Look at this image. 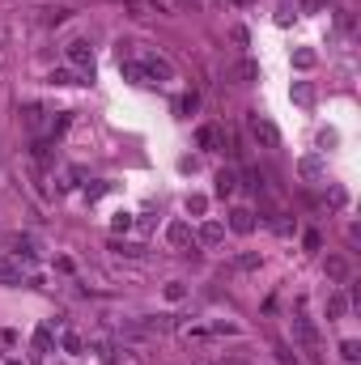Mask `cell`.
I'll list each match as a JSON object with an SVG mask.
<instances>
[{"label":"cell","instance_id":"6da1fadb","mask_svg":"<svg viewBox=\"0 0 361 365\" xmlns=\"http://www.w3.org/2000/svg\"><path fill=\"white\" fill-rule=\"evenodd\" d=\"M115 56H119V73L141 90H162L175 81V64L162 51H153L149 43H119Z\"/></svg>","mask_w":361,"mask_h":365},{"label":"cell","instance_id":"7a4b0ae2","mask_svg":"<svg viewBox=\"0 0 361 365\" xmlns=\"http://www.w3.org/2000/svg\"><path fill=\"white\" fill-rule=\"evenodd\" d=\"M4 255L17 264V268H34L43 255H39V238L34 234H9L4 238Z\"/></svg>","mask_w":361,"mask_h":365},{"label":"cell","instance_id":"3957f363","mask_svg":"<svg viewBox=\"0 0 361 365\" xmlns=\"http://www.w3.org/2000/svg\"><path fill=\"white\" fill-rule=\"evenodd\" d=\"M247 128H251L255 145H264V149H280V132H276V123H272L268 115L251 110V115H247Z\"/></svg>","mask_w":361,"mask_h":365},{"label":"cell","instance_id":"277c9868","mask_svg":"<svg viewBox=\"0 0 361 365\" xmlns=\"http://www.w3.org/2000/svg\"><path fill=\"white\" fill-rule=\"evenodd\" d=\"M225 128L221 123H200L195 128V149H204V153H217V149H225Z\"/></svg>","mask_w":361,"mask_h":365},{"label":"cell","instance_id":"5b68a950","mask_svg":"<svg viewBox=\"0 0 361 365\" xmlns=\"http://www.w3.org/2000/svg\"><path fill=\"white\" fill-rule=\"evenodd\" d=\"M64 56H68V64H73L77 73H93V47L86 38H73V43L64 47Z\"/></svg>","mask_w":361,"mask_h":365},{"label":"cell","instance_id":"8992f818","mask_svg":"<svg viewBox=\"0 0 361 365\" xmlns=\"http://www.w3.org/2000/svg\"><path fill=\"white\" fill-rule=\"evenodd\" d=\"M293 340H298L306 353H319V327H315L306 314H298V319H293Z\"/></svg>","mask_w":361,"mask_h":365},{"label":"cell","instance_id":"52a82bcc","mask_svg":"<svg viewBox=\"0 0 361 365\" xmlns=\"http://www.w3.org/2000/svg\"><path fill=\"white\" fill-rule=\"evenodd\" d=\"M183 4H200V0H136V9H141V13H166V17H171V13H179Z\"/></svg>","mask_w":361,"mask_h":365},{"label":"cell","instance_id":"ba28073f","mask_svg":"<svg viewBox=\"0 0 361 365\" xmlns=\"http://www.w3.org/2000/svg\"><path fill=\"white\" fill-rule=\"evenodd\" d=\"M349 306H353V302H349V293H345V289L327 293V319H332V323H336V319H345V314H349Z\"/></svg>","mask_w":361,"mask_h":365},{"label":"cell","instance_id":"9c48e42d","mask_svg":"<svg viewBox=\"0 0 361 365\" xmlns=\"http://www.w3.org/2000/svg\"><path fill=\"white\" fill-rule=\"evenodd\" d=\"M230 230H234V234H251V230H255V212H251V208H234V212H230Z\"/></svg>","mask_w":361,"mask_h":365},{"label":"cell","instance_id":"30bf717a","mask_svg":"<svg viewBox=\"0 0 361 365\" xmlns=\"http://www.w3.org/2000/svg\"><path fill=\"white\" fill-rule=\"evenodd\" d=\"M200 242H204V247L225 242V225H221V221H204V225H200Z\"/></svg>","mask_w":361,"mask_h":365},{"label":"cell","instance_id":"8fae6325","mask_svg":"<svg viewBox=\"0 0 361 365\" xmlns=\"http://www.w3.org/2000/svg\"><path fill=\"white\" fill-rule=\"evenodd\" d=\"M166 242H171V247H187V242H191V225H187V221H171V225H166Z\"/></svg>","mask_w":361,"mask_h":365},{"label":"cell","instance_id":"7c38bea8","mask_svg":"<svg viewBox=\"0 0 361 365\" xmlns=\"http://www.w3.org/2000/svg\"><path fill=\"white\" fill-rule=\"evenodd\" d=\"M47 81H51V86H86V73H77V68H56Z\"/></svg>","mask_w":361,"mask_h":365},{"label":"cell","instance_id":"4fadbf2b","mask_svg":"<svg viewBox=\"0 0 361 365\" xmlns=\"http://www.w3.org/2000/svg\"><path fill=\"white\" fill-rule=\"evenodd\" d=\"M234 191H238V175H234V170H221V175H217V195L225 200V195H234Z\"/></svg>","mask_w":361,"mask_h":365},{"label":"cell","instance_id":"5bb4252c","mask_svg":"<svg viewBox=\"0 0 361 365\" xmlns=\"http://www.w3.org/2000/svg\"><path fill=\"white\" fill-rule=\"evenodd\" d=\"M195 106H200V93H195V90L183 93L179 102H175V110H179V115H195Z\"/></svg>","mask_w":361,"mask_h":365},{"label":"cell","instance_id":"9a60e30c","mask_svg":"<svg viewBox=\"0 0 361 365\" xmlns=\"http://www.w3.org/2000/svg\"><path fill=\"white\" fill-rule=\"evenodd\" d=\"M0 284H21V268H17V264H4V259H0Z\"/></svg>","mask_w":361,"mask_h":365},{"label":"cell","instance_id":"2e32d148","mask_svg":"<svg viewBox=\"0 0 361 365\" xmlns=\"http://www.w3.org/2000/svg\"><path fill=\"white\" fill-rule=\"evenodd\" d=\"M268 225H272V230H276V234H280V238H293V221H289L285 212H276V217H272Z\"/></svg>","mask_w":361,"mask_h":365},{"label":"cell","instance_id":"e0dca14e","mask_svg":"<svg viewBox=\"0 0 361 365\" xmlns=\"http://www.w3.org/2000/svg\"><path fill=\"white\" fill-rule=\"evenodd\" d=\"M327 276L332 280H349V264L345 259H327Z\"/></svg>","mask_w":361,"mask_h":365},{"label":"cell","instance_id":"ac0fdd59","mask_svg":"<svg viewBox=\"0 0 361 365\" xmlns=\"http://www.w3.org/2000/svg\"><path fill=\"white\" fill-rule=\"evenodd\" d=\"M340 357H345L349 365L361 361V344H357V340H345V344H340Z\"/></svg>","mask_w":361,"mask_h":365},{"label":"cell","instance_id":"d6986e66","mask_svg":"<svg viewBox=\"0 0 361 365\" xmlns=\"http://www.w3.org/2000/svg\"><path fill=\"white\" fill-rule=\"evenodd\" d=\"M276 357H280V365H302V357H298L289 344H276Z\"/></svg>","mask_w":361,"mask_h":365},{"label":"cell","instance_id":"ffe728a7","mask_svg":"<svg viewBox=\"0 0 361 365\" xmlns=\"http://www.w3.org/2000/svg\"><path fill=\"white\" fill-rule=\"evenodd\" d=\"M234 268H238V272H255V268H260V255H238Z\"/></svg>","mask_w":361,"mask_h":365},{"label":"cell","instance_id":"44dd1931","mask_svg":"<svg viewBox=\"0 0 361 365\" xmlns=\"http://www.w3.org/2000/svg\"><path fill=\"white\" fill-rule=\"evenodd\" d=\"M34 349H39V353L51 349V327H39V331H34Z\"/></svg>","mask_w":361,"mask_h":365},{"label":"cell","instance_id":"7402d4cb","mask_svg":"<svg viewBox=\"0 0 361 365\" xmlns=\"http://www.w3.org/2000/svg\"><path fill=\"white\" fill-rule=\"evenodd\" d=\"M60 344H64V353H81V336H77V331H64Z\"/></svg>","mask_w":361,"mask_h":365},{"label":"cell","instance_id":"603a6c76","mask_svg":"<svg viewBox=\"0 0 361 365\" xmlns=\"http://www.w3.org/2000/svg\"><path fill=\"white\" fill-rule=\"evenodd\" d=\"M238 77H243V86H251V81L260 77V68H255V64L247 60V64H238Z\"/></svg>","mask_w":361,"mask_h":365},{"label":"cell","instance_id":"cb8c5ba5","mask_svg":"<svg viewBox=\"0 0 361 365\" xmlns=\"http://www.w3.org/2000/svg\"><path fill=\"white\" fill-rule=\"evenodd\" d=\"M204 208H208V200H204V195H187V212L204 217Z\"/></svg>","mask_w":361,"mask_h":365},{"label":"cell","instance_id":"d4e9b609","mask_svg":"<svg viewBox=\"0 0 361 365\" xmlns=\"http://www.w3.org/2000/svg\"><path fill=\"white\" fill-rule=\"evenodd\" d=\"M302 175H306V179H319V175H323V166H319L315 158H306V162H302Z\"/></svg>","mask_w":361,"mask_h":365},{"label":"cell","instance_id":"484cf974","mask_svg":"<svg viewBox=\"0 0 361 365\" xmlns=\"http://www.w3.org/2000/svg\"><path fill=\"white\" fill-rule=\"evenodd\" d=\"M293 98H298L302 106H310V102H315V90H310V86H298V90H293Z\"/></svg>","mask_w":361,"mask_h":365},{"label":"cell","instance_id":"4316f807","mask_svg":"<svg viewBox=\"0 0 361 365\" xmlns=\"http://www.w3.org/2000/svg\"><path fill=\"white\" fill-rule=\"evenodd\" d=\"M293 64H298V68H310V64H315V56H310V51H298V56H293Z\"/></svg>","mask_w":361,"mask_h":365},{"label":"cell","instance_id":"83f0119b","mask_svg":"<svg viewBox=\"0 0 361 365\" xmlns=\"http://www.w3.org/2000/svg\"><path fill=\"white\" fill-rule=\"evenodd\" d=\"M132 225H136V221H132V217H128V212H119V217H115V230H123V234H128V230H132Z\"/></svg>","mask_w":361,"mask_h":365},{"label":"cell","instance_id":"f1b7e54d","mask_svg":"<svg viewBox=\"0 0 361 365\" xmlns=\"http://www.w3.org/2000/svg\"><path fill=\"white\" fill-rule=\"evenodd\" d=\"M183 293H187V289H183V284H166V297H171V302H179Z\"/></svg>","mask_w":361,"mask_h":365}]
</instances>
